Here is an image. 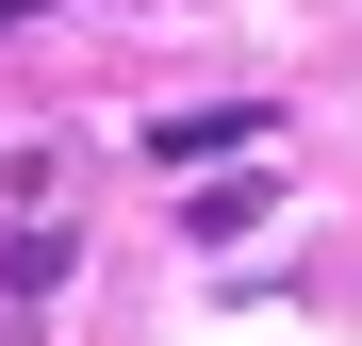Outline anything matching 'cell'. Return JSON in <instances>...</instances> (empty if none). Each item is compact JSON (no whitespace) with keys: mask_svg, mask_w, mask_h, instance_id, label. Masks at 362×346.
<instances>
[{"mask_svg":"<svg viewBox=\"0 0 362 346\" xmlns=\"http://www.w3.org/2000/svg\"><path fill=\"white\" fill-rule=\"evenodd\" d=\"M264 132H280L264 99H198V115H148V165H181V182H198V165H247Z\"/></svg>","mask_w":362,"mask_h":346,"instance_id":"cell-2","label":"cell"},{"mask_svg":"<svg viewBox=\"0 0 362 346\" xmlns=\"http://www.w3.org/2000/svg\"><path fill=\"white\" fill-rule=\"evenodd\" d=\"M66 280V231H49V165H17V214H0V313H49Z\"/></svg>","mask_w":362,"mask_h":346,"instance_id":"cell-1","label":"cell"}]
</instances>
